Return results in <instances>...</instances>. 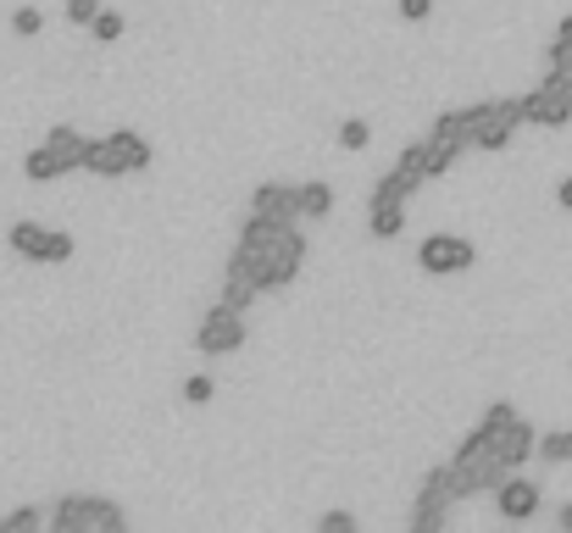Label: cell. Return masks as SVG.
Returning <instances> with one entry per match:
<instances>
[{"label": "cell", "mask_w": 572, "mask_h": 533, "mask_svg": "<svg viewBox=\"0 0 572 533\" xmlns=\"http://www.w3.org/2000/svg\"><path fill=\"white\" fill-rule=\"evenodd\" d=\"M234 250L251 262L262 289H289L300 278V267H306V234L295 223H273V217H256V212L245 217Z\"/></svg>", "instance_id": "1"}, {"label": "cell", "mask_w": 572, "mask_h": 533, "mask_svg": "<svg viewBox=\"0 0 572 533\" xmlns=\"http://www.w3.org/2000/svg\"><path fill=\"white\" fill-rule=\"evenodd\" d=\"M84 156H90V140L79 134V129H51L45 134V145L40 151H29L23 156V178L29 184H57V178H68V173H79L84 167Z\"/></svg>", "instance_id": "2"}, {"label": "cell", "mask_w": 572, "mask_h": 533, "mask_svg": "<svg viewBox=\"0 0 572 533\" xmlns=\"http://www.w3.org/2000/svg\"><path fill=\"white\" fill-rule=\"evenodd\" d=\"M145 167H151V140H145V134L112 129L106 140H90L84 173H95V178H123V173H145Z\"/></svg>", "instance_id": "3"}, {"label": "cell", "mask_w": 572, "mask_h": 533, "mask_svg": "<svg viewBox=\"0 0 572 533\" xmlns=\"http://www.w3.org/2000/svg\"><path fill=\"white\" fill-rule=\"evenodd\" d=\"M528 123V106H522V95L511 101V95H500V101H478V106H467V129H472V151H505L511 145V134Z\"/></svg>", "instance_id": "4"}, {"label": "cell", "mask_w": 572, "mask_h": 533, "mask_svg": "<svg viewBox=\"0 0 572 533\" xmlns=\"http://www.w3.org/2000/svg\"><path fill=\"white\" fill-rule=\"evenodd\" d=\"M51 522H57V533H123L129 511L101 494H68V500H57Z\"/></svg>", "instance_id": "5"}, {"label": "cell", "mask_w": 572, "mask_h": 533, "mask_svg": "<svg viewBox=\"0 0 572 533\" xmlns=\"http://www.w3.org/2000/svg\"><path fill=\"white\" fill-rule=\"evenodd\" d=\"M7 245H12V256L40 262V267H62V262H73V234L45 228V223H12V228H7Z\"/></svg>", "instance_id": "6"}, {"label": "cell", "mask_w": 572, "mask_h": 533, "mask_svg": "<svg viewBox=\"0 0 572 533\" xmlns=\"http://www.w3.org/2000/svg\"><path fill=\"white\" fill-rule=\"evenodd\" d=\"M422 145H428V167H433V178H439V173H450V167L461 162V151H472V129H467V106H456V112H439Z\"/></svg>", "instance_id": "7"}, {"label": "cell", "mask_w": 572, "mask_h": 533, "mask_svg": "<svg viewBox=\"0 0 572 533\" xmlns=\"http://www.w3.org/2000/svg\"><path fill=\"white\" fill-rule=\"evenodd\" d=\"M472 262H478V250H472V239H461V234H428V239L417 245V267L433 273V278L467 273Z\"/></svg>", "instance_id": "8"}, {"label": "cell", "mask_w": 572, "mask_h": 533, "mask_svg": "<svg viewBox=\"0 0 572 533\" xmlns=\"http://www.w3.org/2000/svg\"><path fill=\"white\" fill-rule=\"evenodd\" d=\"M239 345H245V317L217 300V306L201 317V328H195V350H201V356H234Z\"/></svg>", "instance_id": "9"}, {"label": "cell", "mask_w": 572, "mask_h": 533, "mask_svg": "<svg viewBox=\"0 0 572 533\" xmlns=\"http://www.w3.org/2000/svg\"><path fill=\"white\" fill-rule=\"evenodd\" d=\"M450 500H456V489H450V461H445V467H433V472L422 478V489H417V505H411V533H439V527H445Z\"/></svg>", "instance_id": "10"}, {"label": "cell", "mask_w": 572, "mask_h": 533, "mask_svg": "<svg viewBox=\"0 0 572 533\" xmlns=\"http://www.w3.org/2000/svg\"><path fill=\"white\" fill-rule=\"evenodd\" d=\"M522 106H528V123H539V129H566V123H572V95H566L561 73H550V68H544V79L522 95Z\"/></svg>", "instance_id": "11"}, {"label": "cell", "mask_w": 572, "mask_h": 533, "mask_svg": "<svg viewBox=\"0 0 572 533\" xmlns=\"http://www.w3.org/2000/svg\"><path fill=\"white\" fill-rule=\"evenodd\" d=\"M251 212L273 217V223H300V184H278V178L256 184L251 189Z\"/></svg>", "instance_id": "12"}, {"label": "cell", "mask_w": 572, "mask_h": 533, "mask_svg": "<svg viewBox=\"0 0 572 533\" xmlns=\"http://www.w3.org/2000/svg\"><path fill=\"white\" fill-rule=\"evenodd\" d=\"M539 505H544L539 483H528V478H517V472L494 489V511H500L505 522H533V516H539Z\"/></svg>", "instance_id": "13"}, {"label": "cell", "mask_w": 572, "mask_h": 533, "mask_svg": "<svg viewBox=\"0 0 572 533\" xmlns=\"http://www.w3.org/2000/svg\"><path fill=\"white\" fill-rule=\"evenodd\" d=\"M256 295H267V289L256 284L251 262L234 250V256H228V273H223V306H234V311H251V300H256Z\"/></svg>", "instance_id": "14"}, {"label": "cell", "mask_w": 572, "mask_h": 533, "mask_svg": "<svg viewBox=\"0 0 572 533\" xmlns=\"http://www.w3.org/2000/svg\"><path fill=\"white\" fill-rule=\"evenodd\" d=\"M489 450H494V455H500V461H505V467L517 472V467H522L528 455H539V428H533L528 417H517V422H511V428H505V433H500V439L489 444Z\"/></svg>", "instance_id": "15"}, {"label": "cell", "mask_w": 572, "mask_h": 533, "mask_svg": "<svg viewBox=\"0 0 572 533\" xmlns=\"http://www.w3.org/2000/svg\"><path fill=\"white\" fill-rule=\"evenodd\" d=\"M328 212H334V189H328L323 178L300 184V223H323Z\"/></svg>", "instance_id": "16"}, {"label": "cell", "mask_w": 572, "mask_h": 533, "mask_svg": "<svg viewBox=\"0 0 572 533\" xmlns=\"http://www.w3.org/2000/svg\"><path fill=\"white\" fill-rule=\"evenodd\" d=\"M395 173H400V178H411V184L433 178V167H428V145H422V140H417V145H406V151L395 156Z\"/></svg>", "instance_id": "17"}, {"label": "cell", "mask_w": 572, "mask_h": 533, "mask_svg": "<svg viewBox=\"0 0 572 533\" xmlns=\"http://www.w3.org/2000/svg\"><path fill=\"white\" fill-rule=\"evenodd\" d=\"M539 455H544L550 467L572 461V428H550V433H539Z\"/></svg>", "instance_id": "18"}, {"label": "cell", "mask_w": 572, "mask_h": 533, "mask_svg": "<svg viewBox=\"0 0 572 533\" xmlns=\"http://www.w3.org/2000/svg\"><path fill=\"white\" fill-rule=\"evenodd\" d=\"M544 68H572V12L555 23V40L544 51Z\"/></svg>", "instance_id": "19"}, {"label": "cell", "mask_w": 572, "mask_h": 533, "mask_svg": "<svg viewBox=\"0 0 572 533\" xmlns=\"http://www.w3.org/2000/svg\"><path fill=\"white\" fill-rule=\"evenodd\" d=\"M123 29H129V23H123V12H106V7H101V12H95V23H90L95 45H118V40H123Z\"/></svg>", "instance_id": "20"}, {"label": "cell", "mask_w": 572, "mask_h": 533, "mask_svg": "<svg viewBox=\"0 0 572 533\" xmlns=\"http://www.w3.org/2000/svg\"><path fill=\"white\" fill-rule=\"evenodd\" d=\"M45 522V511H34V505H18V511H7L0 516V533H29V527H40Z\"/></svg>", "instance_id": "21"}, {"label": "cell", "mask_w": 572, "mask_h": 533, "mask_svg": "<svg viewBox=\"0 0 572 533\" xmlns=\"http://www.w3.org/2000/svg\"><path fill=\"white\" fill-rule=\"evenodd\" d=\"M367 140H372L367 117H345V123H339V145H345V151H367Z\"/></svg>", "instance_id": "22"}, {"label": "cell", "mask_w": 572, "mask_h": 533, "mask_svg": "<svg viewBox=\"0 0 572 533\" xmlns=\"http://www.w3.org/2000/svg\"><path fill=\"white\" fill-rule=\"evenodd\" d=\"M212 394H217V378H206V372H190V378H184V400H190V406H212Z\"/></svg>", "instance_id": "23"}, {"label": "cell", "mask_w": 572, "mask_h": 533, "mask_svg": "<svg viewBox=\"0 0 572 533\" xmlns=\"http://www.w3.org/2000/svg\"><path fill=\"white\" fill-rule=\"evenodd\" d=\"M12 29H18L23 40H34V34L45 29V12H40V7H18V12H12Z\"/></svg>", "instance_id": "24"}, {"label": "cell", "mask_w": 572, "mask_h": 533, "mask_svg": "<svg viewBox=\"0 0 572 533\" xmlns=\"http://www.w3.org/2000/svg\"><path fill=\"white\" fill-rule=\"evenodd\" d=\"M95 12H101V0H68V23H79V29H90Z\"/></svg>", "instance_id": "25"}, {"label": "cell", "mask_w": 572, "mask_h": 533, "mask_svg": "<svg viewBox=\"0 0 572 533\" xmlns=\"http://www.w3.org/2000/svg\"><path fill=\"white\" fill-rule=\"evenodd\" d=\"M317 527H323V533H356V516H350V511H323Z\"/></svg>", "instance_id": "26"}, {"label": "cell", "mask_w": 572, "mask_h": 533, "mask_svg": "<svg viewBox=\"0 0 572 533\" xmlns=\"http://www.w3.org/2000/svg\"><path fill=\"white\" fill-rule=\"evenodd\" d=\"M400 18L406 23H428L433 18V0H400Z\"/></svg>", "instance_id": "27"}, {"label": "cell", "mask_w": 572, "mask_h": 533, "mask_svg": "<svg viewBox=\"0 0 572 533\" xmlns=\"http://www.w3.org/2000/svg\"><path fill=\"white\" fill-rule=\"evenodd\" d=\"M555 201H561V212H572V178H561V184H555Z\"/></svg>", "instance_id": "28"}, {"label": "cell", "mask_w": 572, "mask_h": 533, "mask_svg": "<svg viewBox=\"0 0 572 533\" xmlns=\"http://www.w3.org/2000/svg\"><path fill=\"white\" fill-rule=\"evenodd\" d=\"M555 522H561V527H566V533H572V500H566V505H561V511H555Z\"/></svg>", "instance_id": "29"}, {"label": "cell", "mask_w": 572, "mask_h": 533, "mask_svg": "<svg viewBox=\"0 0 572 533\" xmlns=\"http://www.w3.org/2000/svg\"><path fill=\"white\" fill-rule=\"evenodd\" d=\"M550 73H561V84H566V95H572V68H550Z\"/></svg>", "instance_id": "30"}]
</instances>
